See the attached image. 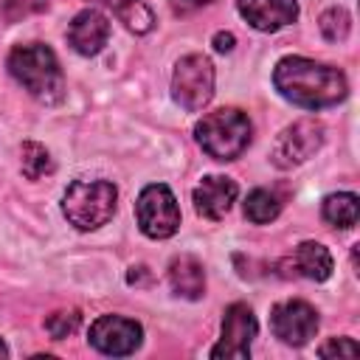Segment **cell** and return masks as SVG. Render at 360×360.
Listing matches in <instances>:
<instances>
[{
	"label": "cell",
	"mask_w": 360,
	"mask_h": 360,
	"mask_svg": "<svg viewBox=\"0 0 360 360\" xmlns=\"http://www.w3.org/2000/svg\"><path fill=\"white\" fill-rule=\"evenodd\" d=\"M273 84L287 101L304 110L332 107L349 93L346 76L338 68L307 56H284L273 70Z\"/></svg>",
	"instance_id": "cell-1"
},
{
	"label": "cell",
	"mask_w": 360,
	"mask_h": 360,
	"mask_svg": "<svg viewBox=\"0 0 360 360\" xmlns=\"http://www.w3.org/2000/svg\"><path fill=\"white\" fill-rule=\"evenodd\" d=\"M8 73L42 104H56L65 96V76L59 59L42 42L17 45L8 53Z\"/></svg>",
	"instance_id": "cell-2"
},
{
	"label": "cell",
	"mask_w": 360,
	"mask_h": 360,
	"mask_svg": "<svg viewBox=\"0 0 360 360\" xmlns=\"http://www.w3.org/2000/svg\"><path fill=\"white\" fill-rule=\"evenodd\" d=\"M194 138L202 146V152L214 160H236L250 138H253V127L250 118L236 110V107H222L214 112H205L197 127H194Z\"/></svg>",
	"instance_id": "cell-3"
},
{
	"label": "cell",
	"mask_w": 360,
	"mask_h": 360,
	"mask_svg": "<svg viewBox=\"0 0 360 360\" xmlns=\"http://www.w3.org/2000/svg\"><path fill=\"white\" fill-rule=\"evenodd\" d=\"M118 191L110 180H73L62 197L65 219L79 231H96L115 214Z\"/></svg>",
	"instance_id": "cell-4"
},
{
	"label": "cell",
	"mask_w": 360,
	"mask_h": 360,
	"mask_svg": "<svg viewBox=\"0 0 360 360\" xmlns=\"http://www.w3.org/2000/svg\"><path fill=\"white\" fill-rule=\"evenodd\" d=\"M172 96L188 112L202 110L214 98V65H211V59L202 53L183 56L172 73Z\"/></svg>",
	"instance_id": "cell-5"
},
{
	"label": "cell",
	"mask_w": 360,
	"mask_h": 360,
	"mask_svg": "<svg viewBox=\"0 0 360 360\" xmlns=\"http://www.w3.org/2000/svg\"><path fill=\"white\" fill-rule=\"evenodd\" d=\"M138 228L149 239H169L180 228V208L166 183H149L135 202Z\"/></svg>",
	"instance_id": "cell-6"
},
{
	"label": "cell",
	"mask_w": 360,
	"mask_h": 360,
	"mask_svg": "<svg viewBox=\"0 0 360 360\" xmlns=\"http://www.w3.org/2000/svg\"><path fill=\"white\" fill-rule=\"evenodd\" d=\"M321 143H323V124L315 118H301L276 138L270 149V163L278 169L301 166L321 149Z\"/></svg>",
	"instance_id": "cell-7"
},
{
	"label": "cell",
	"mask_w": 360,
	"mask_h": 360,
	"mask_svg": "<svg viewBox=\"0 0 360 360\" xmlns=\"http://www.w3.org/2000/svg\"><path fill=\"white\" fill-rule=\"evenodd\" d=\"M256 318L250 312L248 304L236 301L225 309L222 315V338L219 343L211 349L214 360H248L250 357V343L256 338Z\"/></svg>",
	"instance_id": "cell-8"
},
{
	"label": "cell",
	"mask_w": 360,
	"mask_h": 360,
	"mask_svg": "<svg viewBox=\"0 0 360 360\" xmlns=\"http://www.w3.org/2000/svg\"><path fill=\"white\" fill-rule=\"evenodd\" d=\"M143 329L138 321L124 318V315H101L90 323L87 340L93 349L110 357H127L141 346Z\"/></svg>",
	"instance_id": "cell-9"
},
{
	"label": "cell",
	"mask_w": 360,
	"mask_h": 360,
	"mask_svg": "<svg viewBox=\"0 0 360 360\" xmlns=\"http://www.w3.org/2000/svg\"><path fill=\"white\" fill-rule=\"evenodd\" d=\"M270 329L273 335L287 346H304L318 332V312L312 304L301 298H290L273 307L270 312Z\"/></svg>",
	"instance_id": "cell-10"
},
{
	"label": "cell",
	"mask_w": 360,
	"mask_h": 360,
	"mask_svg": "<svg viewBox=\"0 0 360 360\" xmlns=\"http://www.w3.org/2000/svg\"><path fill=\"white\" fill-rule=\"evenodd\" d=\"M107 39H110V20L96 8L79 11L68 28V42L82 56H96L107 45Z\"/></svg>",
	"instance_id": "cell-11"
},
{
	"label": "cell",
	"mask_w": 360,
	"mask_h": 360,
	"mask_svg": "<svg viewBox=\"0 0 360 360\" xmlns=\"http://www.w3.org/2000/svg\"><path fill=\"white\" fill-rule=\"evenodd\" d=\"M281 276H301L309 281H326L332 276V253L321 242H301L287 259H281Z\"/></svg>",
	"instance_id": "cell-12"
},
{
	"label": "cell",
	"mask_w": 360,
	"mask_h": 360,
	"mask_svg": "<svg viewBox=\"0 0 360 360\" xmlns=\"http://www.w3.org/2000/svg\"><path fill=\"white\" fill-rule=\"evenodd\" d=\"M239 14L256 28V31H278L298 17L295 0H236Z\"/></svg>",
	"instance_id": "cell-13"
},
{
	"label": "cell",
	"mask_w": 360,
	"mask_h": 360,
	"mask_svg": "<svg viewBox=\"0 0 360 360\" xmlns=\"http://www.w3.org/2000/svg\"><path fill=\"white\" fill-rule=\"evenodd\" d=\"M236 194H239V188H236V183H233L231 177H225V174H211V177H205V180L194 188V208H197V214L205 217V219H222V217L231 211Z\"/></svg>",
	"instance_id": "cell-14"
},
{
	"label": "cell",
	"mask_w": 360,
	"mask_h": 360,
	"mask_svg": "<svg viewBox=\"0 0 360 360\" xmlns=\"http://www.w3.org/2000/svg\"><path fill=\"white\" fill-rule=\"evenodd\" d=\"M169 284H172V292L174 295L188 298V301H197L205 292V270L188 253L174 256L172 264H169Z\"/></svg>",
	"instance_id": "cell-15"
},
{
	"label": "cell",
	"mask_w": 360,
	"mask_h": 360,
	"mask_svg": "<svg viewBox=\"0 0 360 360\" xmlns=\"http://www.w3.org/2000/svg\"><path fill=\"white\" fill-rule=\"evenodd\" d=\"M323 219L335 228H354L360 217V200L352 191H338L323 200Z\"/></svg>",
	"instance_id": "cell-16"
},
{
	"label": "cell",
	"mask_w": 360,
	"mask_h": 360,
	"mask_svg": "<svg viewBox=\"0 0 360 360\" xmlns=\"http://www.w3.org/2000/svg\"><path fill=\"white\" fill-rule=\"evenodd\" d=\"M96 3H104L107 8H112L118 14V20L135 34H146L155 25V14L138 0H96Z\"/></svg>",
	"instance_id": "cell-17"
},
{
	"label": "cell",
	"mask_w": 360,
	"mask_h": 360,
	"mask_svg": "<svg viewBox=\"0 0 360 360\" xmlns=\"http://www.w3.org/2000/svg\"><path fill=\"white\" fill-rule=\"evenodd\" d=\"M281 214V200L267 188H253L245 200V217L253 225H267Z\"/></svg>",
	"instance_id": "cell-18"
},
{
	"label": "cell",
	"mask_w": 360,
	"mask_h": 360,
	"mask_svg": "<svg viewBox=\"0 0 360 360\" xmlns=\"http://www.w3.org/2000/svg\"><path fill=\"white\" fill-rule=\"evenodd\" d=\"M20 169H22V174L28 180H39L42 174H51L53 163H51L48 149L42 143H37V141H25L20 146Z\"/></svg>",
	"instance_id": "cell-19"
},
{
	"label": "cell",
	"mask_w": 360,
	"mask_h": 360,
	"mask_svg": "<svg viewBox=\"0 0 360 360\" xmlns=\"http://www.w3.org/2000/svg\"><path fill=\"white\" fill-rule=\"evenodd\" d=\"M318 25H321V34H323L329 42H343V39L349 37L352 20H349L346 8H340V6H332V8H326V11L321 14Z\"/></svg>",
	"instance_id": "cell-20"
},
{
	"label": "cell",
	"mask_w": 360,
	"mask_h": 360,
	"mask_svg": "<svg viewBox=\"0 0 360 360\" xmlns=\"http://www.w3.org/2000/svg\"><path fill=\"white\" fill-rule=\"evenodd\" d=\"M79 321H82V315L76 309H59V312H51L45 318V332L53 340H65L79 329Z\"/></svg>",
	"instance_id": "cell-21"
},
{
	"label": "cell",
	"mask_w": 360,
	"mask_h": 360,
	"mask_svg": "<svg viewBox=\"0 0 360 360\" xmlns=\"http://www.w3.org/2000/svg\"><path fill=\"white\" fill-rule=\"evenodd\" d=\"M357 343L352 340V338H329L321 349H318V354L321 357H357Z\"/></svg>",
	"instance_id": "cell-22"
},
{
	"label": "cell",
	"mask_w": 360,
	"mask_h": 360,
	"mask_svg": "<svg viewBox=\"0 0 360 360\" xmlns=\"http://www.w3.org/2000/svg\"><path fill=\"white\" fill-rule=\"evenodd\" d=\"M208 3L211 0H169V6H172L174 14H191V11H197V8L208 6Z\"/></svg>",
	"instance_id": "cell-23"
},
{
	"label": "cell",
	"mask_w": 360,
	"mask_h": 360,
	"mask_svg": "<svg viewBox=\"0 0 360 360\" xmlns=\"http://www.w3.org/2000/svg\"><path fill=\"white\" fill-rule=\"evenodd\" d=\"M233 34L231 31H217L214 34V48L219 51V53H228V51H233Z\"/></svg>",
	"instance_id": "cell-24"
},
{
	"label": "cell",
	"mask_w": 360,
	"mask_h": 360,
	"mask_svg": "<svg viewBox=\"0 0 360 360\" xmlns=\"http://www.w3.org/2000/svg\"><path fill=\"white\" fill-rule=\"evenodd\" d=\"M0 357H8V349H6V343L0 340Z\"/></svg>",
	"instance_id": "cell-25"
}]
</instances>
